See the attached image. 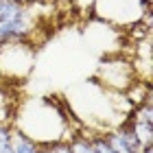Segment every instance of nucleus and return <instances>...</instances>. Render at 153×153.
<instances>
[{
    "mask_svg": "<svg viewBox=\"0 0 153 153\" xmlns=\"http://www.w3.org/2000/svg\"><path fill=\"white\" fill-rule=\"evenodd\" d=\"M151 11V0H94L92 13L114 26H136Z\"/></svg>",
    "mask_w": 153,
    "mask_h": 153,
    "instance_id": "nucleus-2",
    "label": "nucleus"
},
{
    "mask_svg": "<svg viewBox=\"0 0 153 153\" xmlns=\"http://www.w3.org/2000/svg\"><path fill=\"white\" fill-rule=\"evenodd\" d=\"M70 2L76 11H92L94 7V0H70Z\"/></svg>",
    "mask_w": 153,
    "mask_h": 153,
    "instance_id": "nucleus-10",
    "label": "nucleus"
},
{
    "mask_svg": "<svg viewBox=\"0 0 153 153\" xmlns=\"http://www.w3.org/2000/svg\"><path fill=\"white\" fill-rule=\"evenodd\" d=\"M13 153H39V144L13 129Z\"/></svg>",
    "mask_w": 153,
    "mask_h": 153,
    "instance_id": "nucleus-6",
    "label": "nucleus"
},
{
    "mask_svg": "<svg viewBox=\"0 0 153 153\" xmlns=\"http://www.w3.org/2000/svg\"><path fill=\"white\" fill-rule=\"evenodd\" d=\"M2 44H4V42H2V39H0V48H2Z\"/></svg>",
    "mask_w": 153,
    "mask_h": 153,
    "instance_id": "nucleus-13",
    "label": "nucleus"
},
{
    "mask_svg": "<svg viewBox=\"0 0 153 153\" xmlns=\"http://www.w3.org/2000/svg\"><path fill=\"white\" fill-rule=\"evenodd\" d=\"M136 70L134 64L127 57H120V55H107L103 57L99 70H96V81L101 83L105 90H112V92H127V90L136 83Z\"/></svg>",
    "mask_w": 153,
    "mask_h": 153,
    "instance_id": "nucleus-4",
    "label": "nucleus"
},
{
    "mask_svg": "<svg viewBox=\"0 0 153 153\" xmlns=\"http://www.w3.org/2000/svg\"><path fill=\"white\" fill-rule=\"evenodd\" d=\"M134 118V116H131ZM134 134L140 142V147H153V123H142L134 118Z\"/></svg>",
    "mask_w": 153,
    "mask_h": 153,
    "instance_id": "nucleus-5",
    "label": "nucleus"
},
{
    "mask_svg": "<svg viewBox=\"0 0 153 153\" xmlns=\"http://www.w3.org/2000/svg\"><path fill=\"white\" fill-rule=\"evenodd\" d=\"M0 79H2V76H0Z\"/></svg>",
    "mask_w": 153,
    "mask_h": 153,
    "instance_id": "nucleus-14",
    "label": "nucleus"
},
{
    "mask_svg": "<svg viewBox=\"0 0 153 153\" xmlns=\"http://www.w3.org/2000/svg\"><path fill=\"white\" fill-rule=\"evenodd\" d=\"M18 7H20L18 2H11V0H0V20L7 18V16H11Z\"/></svg>",
    "mask_w": 153,
    "mask_h": 153,
    "instance_id": "nucleus-9",
    "label": "nucleus"
},
{
    "mask_svg": "<svg viewBox=\"0 0 153 153\" xmlns=\"http://www.w3.org/2000/svg\"><path fill=\"white\" fill-rule=\"evenodd\" d=\"M51 147H53L55 153H72V149H70V144H68V140L55 142V144H51Z\"/></svg>",
    "mask_w": 153,
    "mask_h": 153,
    "instance_id": "nucleus-11",
    "label": "nucleus"
},
{
    "mask_svg": "<svg viewBox=\"0 0 153 153\" xmlns=\"http://www.w3.org/2000/svg\"><path fill=\"white\" fill-rule=\"evenodd\" d=\"M22 136L31 138L39 147H51L55 142L68 140L70 118L57 101L51 99H26L18 105L11 125Z\"/></svg>",
    "mask_w": 153,
    "mask_h": 153,
    "instance_id": "nucleus-1",
    "label": "nucleus"
},
{
    "mask_svg": "<svg viewBox=\"0 0 153 153\" xmlns=\"http://www.w3.org/2000/svg\"><path fill=\"white\" fill-rule=\"evenodd\" d=\"M35 64V48L26 42H4L0 48V76L26 79Z\"/></svg>",
    "mask_w": 153,
    "mask_h": 153,
    "instance_id": "nucleus-3",
    "label": "nucleus"
},
{
    "mask_svg": "<svg viewBox=\"0 0 153 153\" xmlns=\"http://www.w3.org/2000/svg\"><path fill=\"white\" fill-rule=\"evenodd\" d=\"M39 153H55L53 147H39Z\"/></svg>",
    "mask_w": 153,
    "mask_h": 153,
    "instance_id": "nucleus-12",
    "label": "nucleus"
},
{
    "mask_svg": "<svg viewBox=\"0 0 153 153\" xmlns=\"http://www.w3.org/2000/svg\"><path fill=\"white\" fill-rule=\"evenodd\" d=\"M90 142H92V149H94V153H116V151H114V149L107 144V140H105V136H103V134L90 136Z\"/></svg>",
    "mask_w": 153,
    "mask_h": 153,
    "instance_id": "nucleus-8",
    "label": "nucleus"
},
{
    "mask_svg": "<svg viewBox=\"0 0 153 153\" xmlns=\"http://www.w3.org/2000/svg\"><path fill=\"white\" fill-rule=\"evenodd\" d=\"M68 144H70L72 153H94L88 134H72V136H68Z\"/></svg>",
    "mask_w": 153,
    "mask_h": 153,
    "instance_id": "nucleus-7",
    "label": "nucleus"
}]
</instances>
